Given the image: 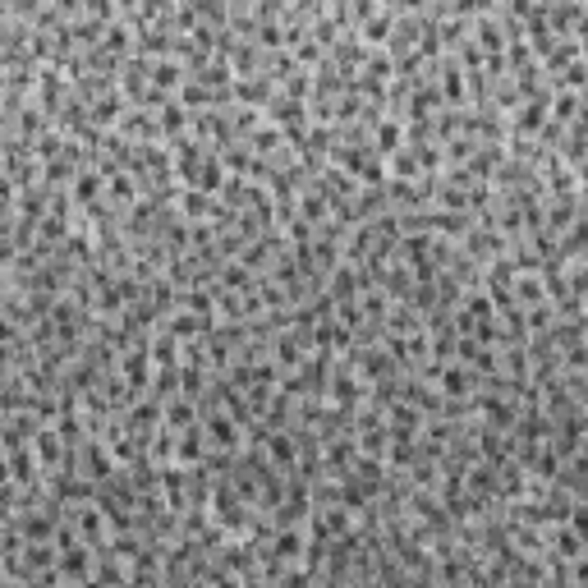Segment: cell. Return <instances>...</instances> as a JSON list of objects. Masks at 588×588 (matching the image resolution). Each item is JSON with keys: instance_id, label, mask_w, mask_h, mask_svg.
<instances>
[{"instance_id": "cell-2", "label": "cell", "mask_w": 588, "mask_h": 588, "mask_svg": "<svg viewBox=\"0 0 588 588\" xmlns=\"http://www.w3.org/2000/svg\"><path fill=\"white\" fill-rule=\"evenodd\" d=\"M97 193H101V179L92 175V170H83V175L74 179V203H97Z\"/></svg>"}, {"instance_id": "cell-3", "label": "cell", "mask_w": 588, "mask_h": 588, "mask_svg": "<svg viewBox=\"0 0 588 588\" xmlns=\"http://www.w3.org/2000/svg\"><path fill=\"white\" fill-rule=\"evenodd\" d=\"M400 143H404V129L400 124H382V129H377V152H400Z\"/></svg>"}, {"instance_id": "cell-4", "label": "cell", "mask_w": 588, "mask_h": 588, "mask_svg": "<svg viewBox=\"0 0 588 588\" xmlns=\"http://www.w3.org/2000/svg\"><path fill=\"white\" fill-rule=\"evenodd\" d=\"M368 32H373V41H386V32H391V19H373V23H368Z\"/></svg>"}, {"instance_id": "cell-1", "label": "cell", "mask_w": 588, "mask_h": 588, "mask_svg": "<svg viewBox=\"0 0 588 588\" xmlns=\"http://www.w3.org/2000/svg\"><path fill=\"white\" fill-rule=\"evenodd\" d=\"M184 124H188L184 101H166V106H161V134H179Z\"/></svg>"}]
</instances>
